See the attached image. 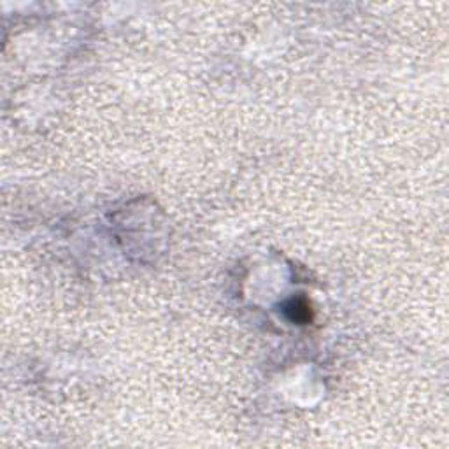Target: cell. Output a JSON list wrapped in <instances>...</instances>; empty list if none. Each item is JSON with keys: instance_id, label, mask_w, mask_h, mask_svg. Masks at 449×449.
Returning a JSON list of instances; mask_svg holds the SVG:
<instances>
[{"instance_id": "cell-1", "label": "cell", "mask_w": 449, "mask_h": 449, "mask_svg": "<svg viewBox=\"0 0 449 449\" xmlns=\"http://www.w3.org/2000/svg\"><path fill=\"white\" fill-rule=\"evenodd\" d=\"M283 313L284 316L291 321V323H297V325H308L309 321L313 320L311 304L302 297L288 301L286 304H284Z\"/></svg>"}]
</instances>
